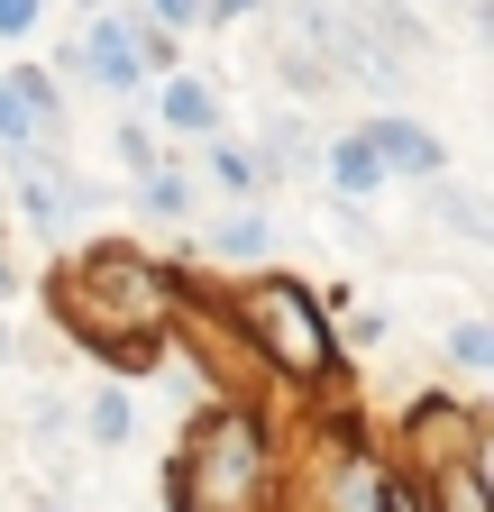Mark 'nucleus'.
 <instances>
[{
  "label": "nucleus",
  "instance_id": "nucleus-1",
  "mask_svg": "<svg viewBox=\"0 0 494 512\" xmlns=\"http://www.w3.org/2000/svg\"><path fill=\"white\" fill-rule=\"evenodd\" d=\"M165 311H174V284L165 266H147L138 247H92L83 266L55 284V320L101 357V366H156V330H165Z\"/></svg>",
  "mask_w": 494,
  "mask_h": 512
},
{
  "label": "nucleus",
  "instance_id": "nucleus-2",
  "mask_svg": "<svg viewBox=\"0 0 494 512\" xmlns=\"http://www.w3.org/2000/svg\"><path fill=\"white\" fill-rule=\"evenodd\" d=\"M183 512H266V421L257 412H202L193 448H183V476H174Z\"/></svg>",
  "mask_w": 494,
  "mask_h": 512
},
{
  "label": "nucleus",
  "instance_id": "nucleus-3",
  "mask_svg": "<svg viewBox=\"0 0 494 512\" xmlns=\"http://www.w3.org/2000/svg\"><path fill=\"white\" fill-rule=\"evenodd\" d=\"M238 320H247V339H257V357L293 384H321L330 375V330H321V302L302 293L293 275H257L238 293Z\"/></svg>",
  "mask_w": 494,
  "mask_h": 512
},
{
  "label": "nucleus",
  "instance_id": "nucleus-4",
  "mask_svg": "<svg viewBox=\"0 0 494 512\" xmlns=\"http://www.w3.org/2000/svg\"><path fill=\"white\" fill-rule=\"evenodd\" d=\"M412 448H440V467H485V430H476V412H458V403H412Z\"/></svg>",
  "mask_w": 494,
  "mask_h": 512
},
{
  "label": "nucleus",
  "instance_id": "nucleus-5",
  "mask_svg": "<svg viewBox=\"0 0 494 512\" xmlns=\"http://www.w3.org/2000/svg\"><path fill=\"white\" fill-rule=\"evenodd\" d=\"M46 128H55V83L46 74H10V83H0V138H10V147H37Z\"/></svg>",
  "mask_w": 494,
  "mask_h": 512
},
{
  "label": "nucleus",
  "instance_id": "nucleus-6",
  "mask_svg": "<svg viewBox=\"0 0 494 512\" xmlns=\"http://www.w3.org/2000/svg\"><path fill=\"white\" fill-rule=\"evenodd\" d=\"M366 147H376L385 174H440V138L412 128V119H376V128H366Z\"/></svg>",
  "mask_w": 494,
  "mask_h": 512
},
{
  "label": "nucleus",
  "instance_id": "nucleus-7",
  "mask_svg": "<svg viewBox=\"0 0 494 512\" xmlns=\"http://www.w3.org/2000/svg\"><path fill=\"white\" fill-rule=\"evenodd\" d=\"M83 64H92L110 92H129V83H138V37H129V19H101L92 46H83Z\"/></svg>",
  "mask_w": 494,
  "mask_h": 512
},
{
  "label": "nucleus",
  "instance_id": "nucleus-8",
  "mask_svg": "<svg viewBox=\"0 0 494 512\" xmlns=\"http://www.w3.org/2000/svg\"><path fill=\"white\" fill-rule=\"evenodd\" d=\"M165 128H183V138H211V128H220V101L202 92V83H165Z\"/></svg>",
  "mask_w": 494,
  "mask_h": 512
},
{
  "label": "nucleus",
  "instance_id": "nucleus-9",
  "mask_svg": "<svg viewBox=\"0 0 494 512\" xmlns=\"http://www.w3.org/2000/svg\"><path fill=\"white\" fill-rule=\"evenodd\" d=\"M74 202H83V183H74V174H37V165H28V220H37V229H55Z\"/></svg>",
  "mask_w": 494,
  "mask_h": 512
},
{
  "label": "nucleus",
  "instance_id": "nucleus-10",
  "mask_svg": "<svg viewBox=\"0 0 494 512\" xmlns=\"http://www.w3.org/2000/svg\"><path fill=\"white\" fill-rule=\"evenodd\" d=\"M330 174H339V192H376V183H385L376 147H366V128H357V138H339V147H330Z\"/></svg>",
  "mask_w": 494,
  "mask_h": 512
},
{
  "label": "nucleus",
  "instance_id": "nucleus-11",
  "mask_svg": "<svg viewBox=\"0 0 494 512\" xmlns=\"http://www.w3.org/2000/svg\"><path fill=\"white\" fill-rule=\"evenodd\" d=\"M339 512H403V485H385L376 467H348L339 476Z\"/></svg>",
  "mask_w": 494,
  "mask_h": 512
},
{
  "label": "nucleus",
  "instance_id": "nucleus-12",
  "mask_svg": "<svg viewBox=\"0 0 494 512\" xmlns=\"http://www.w3.org/2000/svg\"><path fill=\"white\" fill-rule=\"evenodd\" d=\"M211 247H220V256H266V220H257V211H238V220L211 229Z\"/></svg>",
  "mask_w": 494,
  "mask_h": 512
},
{
  "label": "nucleus",
  "instance_id": "nucleus-13",
  "mask_svg": "<svg viewBox=\"0 0 494 512\" xmlns=\"http://www.w3.org/2000/svg\"><path fill=\"white\" fill-rule=\"evenodd\" d=\"M129 430H138V412H129V394H101V403H92V439H110V448H119V439H129Z\"/></svg>",
  "mask_w": 494,
  "mask_h": 512
},
{
  "label": "nucleus",
  "instance_id": "nucleus-14",
  "mask_svg": "<svg viewBox=\"0 0 494 512\" xmlns=\"http://www.w3.org/2000/svg\"><path fill=\"white\" fill-rule=\"evenodd\" d=\"M440 220H449V229H467V238H485V229H494V220L476 211V192H458V183L440 192Z\"/></svg>",
  "mask_w": 494,
  "mask_h": 512
},
{
  "label": "nucleus",
  "instance_id": "nucleus-15",
  "mask_svg": "<svg viewBox=\"0 0 494 512\" xmlns=\"http://www.w3.org/2000/svg\"><path fill=\"white\" fill-rule=\"evenodd\" d=\"M449 357H458V366H494V330H485V320H467V330L449 339Z\"/></svg>",
  "mask_w": 494,
  "mask_h": 512
},
{
  "label": "nucleus",
  "instance_id": "nucleus-16",
  "mask_svg": "<svg viewBox=\"0 0 494 512\" xmlns=\"http://www.w3.org/2000/svg\"><path fill=\"white\" fill-rule=\"evenodd\" d=\"M183 202H193V183H183V174H147V211H165V220H174Z\"/></svg>",
  "mask_w": 494,
  "mask_h": 512
},
{
  "label": "nucleus",
  "instance_id": "nucleus-17",
  "mask_svg": "<svg viewBox=\"0 0 494 512\" xmlns=\"http://www.w3.org/2000/svg\"><path fill=\"white\" fill-rule=\"evenodd\" d=\"M293 156H302V119H275L266 128V165H293Z\"/></svg>",
  "mask_w": 494,
  "mask_h": 512
},
{
  "label": "nucleus",
  "instance_id": "nucleus-18",
  "mask_svg": "<svg viewBox=\"0 0 494 512\" xmlns=\"http://www.w3.org/2000/svg\"><path fill=\"white\" fill-rule=\"evenodd\" d=\"M37 28V0H0V37H28Z\"/></svg>",
  "mask_w": 494,
  "mask_h": 512
},
{
  "label": "nucleus",
  "instance_id": "nucleus-19",
  "mask_svg": "<svg viewBox=\"0 0 494 512\" xmlns=\"http://www.w3.org/2000/svg\"><path fill=\"white\" fill-rule=\"evenodd\" d=\"M193 10H202V0H156V19H165V28H183Z\"/></svg>",
  "mask_w": 494,
  "mask_h": 512
},
{
  "label": "nucleus",
  "instance_id": "nucleus-20",
  "mask_svg": "<svg viewBox=\"0 0 494 512\" xmlns=\"http://www.w3.org/2000/svg\"><path fill=\"white\" fill-rule=\"evenodd\" d=\"M10 284H19V275H10V256H0V293H10Z\"/></svg>",
  "mask_w": 494,
  "mask_h": 512
},
{
  "label": "nucleus",
  "instance_id": "nucleus-21",
  "mask_svg": "<svg viewBox=\"0 0 494 512\" xmlns=\"http://www.w3.org/2000/svg\"><path fill=\"white\" fill-rule=\"evenodd\" d=\"M0 357H10V330H0Z\"/></svg>",
  "mask_w": 494,
  "mask_h": 512
}]
</instances>
